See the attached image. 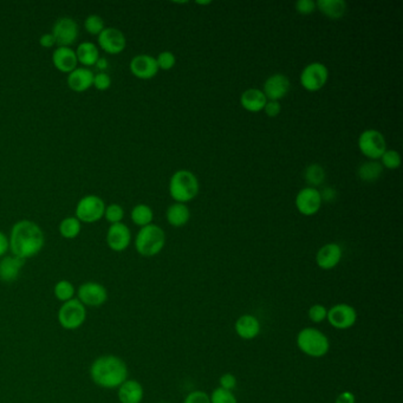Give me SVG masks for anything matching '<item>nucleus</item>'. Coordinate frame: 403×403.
Returning a JSON list of instances; mask_svg holds the SVG:
<instances>
[{"mask_svg":"<svg viewBox=\"0 0 403 403\" xmlns=\"http://www.w3.org/2000/svg\"><path fill=\"white\" fill-rule=\"evenodd\" d=\"M156 63H157V67L159 69H162V70H171L174 67L175 63H177V57L175 55L171 52V51H164V52H161L157 56V58H156Z\"/></svg>","mask_w":403,"mask_h":403,"instance_id":"obj_37","label":"nucleus"},{"mask_svg":"<svg viewBox=\"0 0 403 403\" xmlns=\"http://www.w3.org/2000/svg\"><path fill=\"white\" fill-rule=\"evenodd\" d=\"M166 244V235L161 227L154 224L141 227L135 238V248L142 257L159 254Z\"/></svg>","mask_w":403,"mask_h":403,"instance_id":"obj_4","label":"nucleus"},{"mask_svg":"<svg viewBox=\"0 0 403 403\" xmlns=\"http://www.w3.org/2000/svg\"><path fill=\"white\" fill-rule=\"evenodd\" d=\"M98 45L110 55H118L126 49V36L116 28H105L98 34Z\"/></svg>","mask_w":403,"mask_h":403,"instance_id":"obj_14","label":"nucleus"},{"mask_svg":"<svg viewBox=\"0 0 403 403\" xmlns=\"http://www.w3.org/2000/svg\"><path fill=\"white\" fill-rule=\"evenodd\" d=\"M342 248L336 243H329L319 248L316 254V263L322 270H331L340 264L342 259Z\"/></svg>","mask_w":403,"mask_h":403,"instance_id":"obj_18","label":"nucleus"},{"mask_svg":"<svg viewBox=\"0 0 403 403\" xmlns=\"http://www.w3.org/2000/svg\"><path fill=\"white\" fill-rule=\"evenodd\" d=\"M316 6L324 16L334 21L343 17L348 9L345 0H318L316 3Z\"/></svg>","mask_w":403,"mask_h":403,"instance_id":"obj_25","label":"nucleus"},{"mask_svg":"<svg viewBox=\"0 0 403 403\" xmlns=\"http://www.w3.org/2000/svg\"><path fill=\"white\" fill-rule=\"evenodd\" d=\"M199 188L200 186L195 174L186 169L174 173L169 180V194L172 199L180 204H186L195 199Z\"/></svg>","mask_w":403,"mask_h":403,"instance_id":"obj_3","label":"nucleus"},{"mask_svg":"<svg viewBox=\"0 0 403 403\" xmlns=\"http://www.w3.org/2000/svg\"><path fill=\"white\" fill-rule=\"evenodd\" d=\"M153 218H154L153 210L148 205H144V204L136 205L131 210V220L138 226L144 227L147 226V225H151Z\"/></svg>","mask_w":403,"mask_h":403,"instance_id":"obj_30","label":"nucleus"},{"mask_svg":"<svg viewBox=\"0 0 403 403\" xmlns=\"http://www.w3.org/2000/svg\"><path fill=\"white\" fill-rule=\"evenodd\" d=\"M290 80L285 75L274 74L265 80L263 93L268 98V101L279 102V100L284 98L287 95V93L290 91Z\"/></svg>","mask_w":403,"mask_h":403,"instance_id":"obj_16","label":"nucleus"},{"mask_svg":"<svg viewBox=\"0 0 403 403\" xmlns=\"http://www.w3.org/2000/svg\"><path fill=\"white\" fill-rule=\"evenodd\" d=\"M9 241L12 256L26 261L42 251L45 238L39 225L31 220H21L11 228Z\"/></svg>","mask_w":403,"mask_h":403,"instance_id":"obj_1","label":"nucleus"},{"mask_svg":"<svg viewBox=\"0 0 403 403\" xmlns=\"http://www.w3.org/2000/svg\"><path fill=\"white\" fill-rule=\"evenodd\" d=\"M105 204L97 195L82 197L76 207V218L83 223L93 224L105 217Z\"/></svg>","mask_w":403,"mask_h":403,"instance_id":"obj_9","label":"nucleus"},{"mask_svg":"<svg viewBox=\"0 0 403 403\" xmlns=\"http://www.w3.org/2000/svg\"><path fill=\"white\" fill-rule=\"evenodd\" d=\"M54 296L58 302L63 304V303L76 298V287L72 281L62 279V281H57L54 286Z\"/></svg>","mask_w":403,"mask_h":403,"instance_id":"obj_29","label":"nucleus"},{"mask_svg":"<svg viewBox=\"0 0 403 403\" xmlns=\"http://www.w3.org/2000/svg\"><path fill=\"white\" fill-rule=\"evenodd\" d=\"M380 160H381L382 167L391 171L397 169L401 166V155L399 151H393V149H386Z\"/></svg>","mask_w":403,"mask_h":403,"instance_id":"obj_33","label":"nucleus"},{"mask_svg":"<svg viewBox=\"0 0 403 403\" xmlns=\"http://www.w3.org/2000/svg\"><path fill=\"white\" fill-rule=\"evenodd\" d=\"M128 374L126 362L111 353L97 357L90 366L91 381L103 389H118L128 380Z\"/></svg>","mask_w":403,"mask_h":403,"instance_id":"obj_2","label":"nucleus"},{"mask_svg":"<svg viewBox=\"0 0 403 403\" xmlns=\"http://www.w3.org/2000/svg\"><path fill=\"white\" fill-rule=\"evenodd\" d=\"M76 294L85 307H101L108 302V290L105 285L97 281H85L80 284V287L76 290Z\"/></svg>","mask_w":403,"mask_h":403,"instance_id":"obj_8","label":"nucleus"},{"mask_svg":"<svg viewBox=\"0 0 403 403\" xmlns=\"http://www.w3.org/2000/svg\"><path fill=\"white\" fill-rule=\"evenodd\" d=\"M25 261L14 256H5L0 259V281L3 283H14L21 276Z\"/></svg>","mask_w":403,"mask_h":403,"instance_id":"obj_19","label":"nucleus"},{"mask_svg":"<svg viewBox=\"0 0 403 403\" xmlns=\"http://www.w3.org/2000/svg\"><path fill=\"white\" fill-rule=\"evenodd\" d=\"M85 29L90 34H100L105 30V21L97 14H90L85 21Z\"/></svg>","mask_w":403,"mask_h":403,"instance_id":"obj_35","label":"nucleus"},{"mask_svg":"<svg viewBox=\"0 0 403 403\" xmlns=\"http://www.w3.org/2000/svg\"><path fill=\"white\" fill-rule=\"evenodd\" d=\"M184 403H210V400L205 391H195L186 396Z\"/></svg>","mask_w":403,"mask_h":403,"instance_id":"obj_41","label":"nucleus"},{"mask_svg":"<svg viewBox=\"0 0 403 403\" xmlns=\"http://www.w3.org/2000/svg\"><path fill=\"white\" fill-rule=\"evenodd\" d=\"M39 44L43 47H52L56 45V39L52 34H43L42 37L39 38Z\"/></svg>","mask_w":403,"mask_h":403,"instance_id":"obj_47","label":"nucleus"},{"mask_svg":"<svg viewBox=\"0 0 403 403\" xmlns=\"http://www.w3.org/2000/svg\"><path fill=\"white\" fill-rule=\"evenodd\" d=\"M281 103L277 101H268L264 107V111L269 118H277L281 113Z\"/></svg>","mask_w":403,"mask_h":403,"instance_id":"obj_43","label":"nucleus"},{"mask_svg":"<svg viewBox=\"0 0 403 403\" xmlns=\"http://www.w3.org/2000/svg\"><path fill=\"white\" fill-rule=\"evenodd\" d=\"M87 307L77 298L63 303L58 310V323L67 331L80 329L87 320Z\"/></svg>","mask_w":403,"mask_h":403,"instance_id":"obj_6","label":"nucleus"},{"mask_svg":"<svg viewBox=\"0 0 403 403\" xmlns=\"http://www.w3.org/2000/svg\"><path fill=\"white\" fill-rule=\"evenodd\" d=\"M197 4L208 5L210 4V1H197Z\"/></svg>","mask_w":403,"mask_h":403,"instance_id":"obj_49","label":"nucleus"},{"mask_svg":"<svg viewBox=\"0 0 403 403\" xmlns=\"http://www.w3.org/2000/svg\"><path fill=\"white\" fill-rule=\"evenodd\" d=\"M210 403H238L237 397L231 391L217 388L210 396Z\"/></svg>","mask_w":403,"mask_h":403,"instance_id":"obj_34","label":"nucleus"},{"mask_svg":"<svg viewBox=\"0 0 403 403\" xmlns=\"http://www.w3.org/2000/svg\"><path fill=\"white\" fill-rule=\"evenodd\" d=\"M189 218H190V212L188 207L186 206V204L175 202L171 205L166 212V219L169 225L173 227L185 226L186 224L188 223Z\"/></svg>","mask_w":403,"mask_h":403,"instance_id":"obj_26","label":"nucleus"},{"mask_svg":"<svg viewBox=\"0 0 403 403\" xmlns=\"http://www.w3.org/2000/svg\"><path fill=\"white\" fill-rule=\"evenodd\" d=\"M94 87L100 90V91H105L108 90L111 85V78L108 74L105 72H98L96 75L94 76Z\"/></svg>","mask_w":403,"mask_h":403,"instance_id":"obj_39","label":"nucleus"},{"mask_svg":"<svg viewBox=\"0 0 403 403\" xmlns=\"http://www.w3.org/2000/svg\"><path fill=\"white\" fill-rule=\"evenodd\" d=\"M319 193H320V197H322V202H332L335 200V197H336V190L332 188V187H325Z\"/></svg>","mask_w":403,"mask_h":403,"instance_id":"obj_45","label":"nucleus"},{"mask_svg":"<svg viewBox=\"0 0 403 403\" xmlns=\"http://www.w3.org/2000/svg\"><path fill=\"white\" fill-rule=\"evenodd\" d=\"M220 388H223V389H226V391H233L235 386H237V378H235V375L230 374V373H227V374H224L221 378H220Z\"/></svg>","mask_w":403,"mask_h":403,"instance_id":"obj_42","label":"nucleus"},{"mask_svg":"<svg viewBox=\"0 0 403 403\" xmlns=\"http://www.w3.org/2000/svg\"><path fill=\"white\" fill-rule=\"evenodd\" d=\"M105 217L111 225L121 223L124 217V210L122 206H120L118 204H111L109 206L105 207Z\"/></svg>","mask_w":403,"mask_h":403,"instance_id":"obj_36","label":"nucleus"},{"mask_svg":"<svg viewBox=\"0 0 403 403\" xmlns=\"http://www.w3.org/2000/svg\"><path fill=\"white\" fill-rule=\"evenodd\" d=\"M80 221L76 217H69L59 224V233L65 239H75L80 233Z\"/></svg>","mask_w":403,"mask_h":403,"instance_id":"obj_31","label":"nucleus"},{"mask_svg":"<svg viewBox=\"0 0 403 403\" xmlns=\"http://www.w3.org/2000/svg\"><path fill=\"white\" fill-rule=\"evenodd\" d=\"M131 74L140 80H151L159 72L155 57L151 55H138L129 64Z\"/></svg>","mask_w":403,"mask_h":403,"instance_id":"obj_17","label":"nucleus"},{"mask_svg":"<svg viewBox=\"0 0 403 403\" xmlns=\"http://www.w3.org/2000/svg\"><path fill=\"white\" fill-rule=\"evenodd\" d=\"M328 80V67L319 62L307 64L299 76V80H301L303 88L310 93H315V91L320 90L324 85H327Z\"/></svg>","mask_w":403,"mask_h":403,"instance_id":"obj_10","label":"nucleus"},{"mask_svg":"<svg viewBox=\"0 0 403 403\" xmlns=\"http://www.w3.org/2000/svg\"><path fill=\"white\" fill-rule=\"evenodd\" d=\"M95 65H96V67H98L100 70H105V69L108 67V61H107L105 58H103V57H100Z\"/></svg>","mask_w":403,"mask_h":403,"instance_id":"obj_48","label":"nucleus"},{"mask_svg":"<svg viewBox=\"0 0 403 403\" xmlns=\"http://www.w3.org/2000/svg\"><path fill=\"white\" fill-rule=\"evenodd\" d=\"M382 164L378 161H369V162H364L360 166L357 174H358L360 179L364 182H375L382 175Z\"/></svg>","mask_w":403,"mask_h":403,"instance_id":"obj_28","label":"nucleus"},{"mask_svg":"<svg viewBox=\"0 0 403 403\" xmlns=\"http://www.w3.org/2000/svg\"><path fill=\"white\" fill-rule=\"evenodd\" d=\"M327 316H328V310L322 304H315L309 309V318L314 323H322L324 319H327Z\"/></svg>","mask_w":403,"mask_h":403,"instance_id":"obj_38","label":"nucleus"},{"mask_svg":"<svg viewBox=\"0 0 403 403\" xmlns=\"http://www.w3.org/2000/svg\"><path fill=\"white\" fill-rule=\"evenodd\" d=\"M294 6H296L297 12L304 14V16L315 12V10L317 9L316 1L314 0H298Z\"/></svg>","mask_w":403,"mask_h":403,"instance_id":"obj_40","label":"nucleus"},{"mask_svg":"<svg viewBox=\"0 0 403 403\" xmlns=\"http://www.w3.org/2000/svg\"><path fill=\"white\" fill-rule=\"evenodd\" d=\"M358 148L366 157L376 161L381 159L383 153L386 151V139L381 131L367 129L358 138Z\"/></svg>","mask_w":403,"mask_h":403,"instance_id":"obj_7","label":"nucleus"},{"mask_svg":"<svg viewBox=\"0 0 403 403\" xmlns=\"http://www.w3.org/2000/svg\"><path fill=\"white\" fill-rule=\"evenodd\" d=\"M52 62L57 70L67 74L74 72L78 64L76 51L67 47H57L52 54Z\"/></svg>","mask_w":403,"mask_h":403,"instance_id":"obj_20","label":"nucleus"},{"mask_svg":"<svg viewBox=\"0 0 403 403\" xmlns=\"http://www.w3.org/2000/svg\"><path fill=\"white\" fill-rule=\"evenodd\" d=\"M297 345L302 353L316 358L325 356L330 349L328 337L315 328L303 329L297 336Z\"/></svg>","mask_w":403,"mask_h":403,"instance_id":"obj_5","label":"nucleus"},{"mask_svg":"<svg viewBox=\"0 0 403 403\" xmlns=\"http://www.w3.org/2000/svg\"><path fill=\"white\" fill-rule=\"evenodd\" d=\"M143 386L136 380H127L118 388V397L120 403H141L143 400Z\"/></svg>","mask_w":403,"mask_h":403,"instance_id":"obj_22","label":"nucleus"},{"mask_svg":"<svg viewBox=\"0 0 403 403\" xmlns=\"http://www.w3.org/2000/svg\"><path fill=\"white\" fill-rule=\"evenodd\" d=\"M10 251L9 237L0 231V258L6 256Z\"/></svg>","mask_w":403,"mask_h":403,"instance_id":"obj_44","label":"nucleus"},{"mask_svg":"<svg viewBox=\"0 0 403 403\" xmlns=\"http://www.w3.org/2000/svg\"><path fill=\"white\" fill-rule=\"evenodd\" d=\"M294 204L301 215L311 217V215H315L320 210L322 197L318 189L305 187L301 189L298 194L296 195Z\"/></svg>","mask_w":403,"mask_h":403,"instance_id":"obj_13","label":"nucleus"},{"mask_svg":"<svg viewBox=\"0 0 403 403\" xmlns=\"http://www.w3.org/2000/svg\"><path fill=\"white\" fill-rule=\"evenodd\" d=\"M356 402V397L351 391H343L337 396L335 403H355Z\"/></svg>","mask_w":403,"mask_h":403,"instance_id":"obj_46","label":"nucleus"},{"mask_svg":"<svg viewBox=\"0 0 403 403\" xmlns=\"http://www.w3.org/2000/svg\"><path fill=\"white\" fill-rule=\"evenodd\" d=\"M268 98L261 89L251 88L245 90L240 96V105L250 113H259L264 110Z\"/></svg>","mask_w":403,"mask_h":403,"instance_id":"obj_24","label":"nucleus"},{"mask_svg":"<svg viewBox=\"0 0 403 403\" xmlns=\"http://www.w3.org/2000/svg\"><path fill=\"white\" fill-rule=\"evenodd\" d=\"M94 72L88 67H76L67 76V85L76 93H83L93 87Z\"/></svg>","mask_w":403,"mask_h":403,"instance_id":"obj_21","label":"nucleus"},{"mask_svg":"<svg viewBox=\"0 0 403 403\" xmlns=\"http://www.w3.org/2000/svg\"><path fill=\"white\" fill-rule=\"evenodd\" d=\"M235 332L243 340H253L261 334V323L253 315L240 316L235 322Z\"/></svg>","mask_w":403,"mask_h":403,"instance_id":"obj_23","label":"nucleus"},{"mask_svg":"<svg viewBox=\"0 0 403 403\" xmlns=\"http://www.w3.org/2000/svg\"><path fill=\"white\" fill-rule=\"evenodd\" d=\"M304 177L307 181V187H312L316 188L317 186H320L325 180V171L323 167L318 164H312L307 167L305 173H304Z\"/></svg>","mask_w":403,"mask_h":403,"instance_id":"obj_32","label":"nucleus"},{"mask_svg":"<svg viewBox=\"0 0 403 403\" xmlns=\"http://www.w3.org/2000/svg\"><path fill=\"white\" fill-rule=\"evenodd\" d=\"M76 56L78 63L83 64L85 67H93L100 58V52L94 43L83 42L77 47Z\"/></svg>","mask_w":403,"mask_h":403,"instance_id":"obj_27","label":"nucleus"},{"mask_svg":"<svg viewBox=\"0 0 403 403\" xmlns=\"http://www.w3.org/2000/svg\"><path fill=\"white\" fill-rule=\"evenodd\" d=\"M105 240L110 250H113V252H123L131 245V230L124 224H113L107 232Z\"/></svg>","mask_w":403,"mask_h":403,"instance_id":"obj_15","label":"nucleus"},{"mask_svg":"<svg viewBox=\"0 0 403 403\" xmlns=\"http://www.w3.org/2000/svg\"><path fill=\"white\" fill-rule=\"evenodd\" d=\"M51 34H54L58 47H70L78 37V25L72 18H59L56 21Z\"/></svg>","mask_w":403,"mask_h":403,"instance_id":"obj_11","label":"nucleus"},{"mask_svg":"<svg viewBox=\"0 0 403 403\" xmlns=\"http://www.w3.org/2000/svg\"><path fill=\"white\" fill-rule=\"evenodd\" d=\"M329 323L332 327L338 330H345L350 329L355 325L357 320V312L355 307L349 305V304H337L328 311Z\"/></svg>","mask_w":403,"mask_h":403,"instance_id":"obj_12","label":"nucleus"}]
</instances>
